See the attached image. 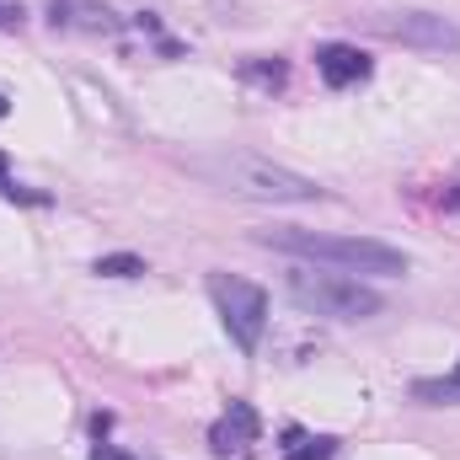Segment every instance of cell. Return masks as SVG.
<instances>
[{
	"label": "cell",
	"mask_w": 460,
	"mask_h": 460,
	"mask_svg": "<svg viewBox=\"0 0 460 460\" xmlns=\"http://www.w3.org/2000/svg\"><path fill=\"white\" fill-rule=\"evenodd\" d=\"M193 172L215 188H226L235 199H257V204H316L322 199V182L305 177V172H289L268 155H252V150H220V155H199Z\"/></svg>",
	"instance_id": "1"
},
{
	"label": "cell",
	"mask_w": 460,
	"mask_h": 460,
	"mask_svg": "<svg viewBox=\"0 0 460 460\" xmlns=\"http://www.w3.org/2000/svg\"><path fill=\"white\" fill-rule=\"evenodd\" d=\"M273 252L322 262V268H343V273H375V279H402L407 273V252L385 246L375 235H327V230H300V226H279L257 235Z\"/></svg>",
	"instance_id": "2"
},
{
	"label": "cell",
	"mask_w": 460,
	"mask_h": 460,
	"mask_svg": "<svg viewBox=\"0 0 460 460\" xmlns=\"http://www.w3.org/2000/svg\"><path fill=\"white\" fill-rule=\"evenodd\" d=\"M289 300L311 316H327V322H364L380 311V295L369 284H358L353 273H327V268H295Z\"/></svg>",
	"instance_id": "3"
},
{
	"label": "cell",
	"mask_w": 460,
	"mask_h": 460,
	"mask_svg": "<svg viewBox=\"0 0 460 460\" xmlns=\"http://www.w3.org/2000/svg\"><path fill=\"white\" fill-rule=\"evenodd\" d=\"M209 300H215V311L226 322L230 343L241 353H257L262 332H268V295L257 284L235 279V273H209Z\"/></svg>",
	"instance_id": "4"
},
{
	"label": "cell",
	"mask_w": 460,
	"mask_h": 460,
	"mask_svg": "<svg viewBox=\"0 0 460 460\" xmlns=\"http://www.w3.org/2000/svg\"><path fill=\"white\" fill-rule=\"evenodd\" d=\"M375 32L402 43V49H423V54H460V27L439 11H391L375 16Z\"/></svg>",
	"instance_id": "5"
},
{
	"label": "cell",
	"mask_w": 460,
	"mask_h": 460,
	"mask_svg": "<svg viewBox=\"0 0 460 460\" xmlns=\"http://www.w3.org/2000/svg\"><path fill=\"white\" fill-rule=\"evenodd\" d=\"M316 70H322V81H327L332 92H343V86L369 81V54L353 49V43H322V49H316Z\"/></svg>",
	"instance_id": "6"
},
{
	"label": "cell",
	"mask_w": 460,
	"mask_h": 460,
	"mask_svg": "<svg viewBox=\"0 0 460 460\" xmlns=\"http://www.w3.org/2000/svg\"><path fill=\"white\" fill-rule=\"evenodd\" d=\"M257 439V412L246 407V402H230V412L215 423V434H209V445L220 450V456H235V450H246Z\"/></svg>",
	"instance_id": "7"
},
{
	"label": "cell",
	"mask_w": 460,
	"mask_h": 460,
	"mask_svg": "<svg viewBox=\"0 0 460 460\" xmlns=\"http://www.w3.org/2000/svg\"><path fill=\"white\" fill-rule=\"evenodd\" d=\"M412 391H418V402H434V407L460 402V364H456V375H445V380H418Z\"/></svg>",
	"instance_id": "8"
},
{
	"label": "cell",
	"mask_w": 460,
	"mask_h": 460,
	"mask_svg": "<svg viewBox=\"0 0 460 460\" xmlns=\"http://www.w3.org/2000/svg\"><path fill=\"white\" fill-rule=\"evenodd\" d=\"M97 273H108V279H134V273H145V262L128 257V252H118V257H97Z\"/></svg>",
	"instance_id": "9"
},
{
	"label": "cell",
	"mask_w": 460,
	"mask_h": 460,
	"mask_svg": "<svg viewBox=\"0 0 460 460\" xmlns=\"http://www.w3.org/2000/svg\"><path fill=\"white\" fill-rule=\"evenodd\" d=\"M300 450H289L284 460H332L338 456V439H295Z\"/></svg>",
	"instance_id": "10"
},
{
	"label": "cell",
	"mask_w": 460,
	"mask_h": 460,
	"mask_svg": "<svg viewBox=\"0 0 460 460\" xmlns=\"http://www.w3.org/2000/svg\"><path fill=\"white\" fill-rule=\"evenodd\" d=\"M241 75H246V81H262V86H279V81H284V65H246Z\"/></svg>",
	"instance_id": "11"
},
{
	"label": "cell",
	"mask_w": 460,
	"mask_h": 460,
	"mask_svg": "<svg viewBox=\"0 0 460 460\" xmlns=\"http://www.w3.org/2000/svg\"><path fill=\"white\" fill-rule=\"evenodd\" d=\"M92 460H134V456H123V450H113V445H97V450H92Z\"/></svg>",
	"instance_id": "12"
},
{
	"label": "cell",
	"mask_w": 460,
	"mask_h": 460,
	"mask_svg": "<svg viewBox=\"0 0 460 460\" xmlns=\"http://www.w3.org/2000/svg\"><path fill=\"white\" fill-rule=\"evenodd\" d=\"M5 113H11V102H5V92H0V118H5Z\"/></svg>",
	"instance_id": "13"
}]
</instances>
